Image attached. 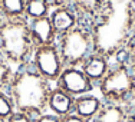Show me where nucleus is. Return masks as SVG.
Returning a JSON list of instances; mask_svg holds the SVG:
<instances>
[{"label": "nucleus", "mask_w": 135, "mask_h": 122, "mask_svg": "<svg viewBox=\"0 0 135 122\" xmlns=\"http://www.w3.org/2000/svg\"><path fill=\"white\" fill-rule=\"evenodd\" d=\"M50 91V82L36 72L29 62L16 70L7 94L13 101L16 111L25 112L36 119L42 114L47 112Z\"/></svg>", "instance_id": "2"}, {"label": "nucleus", "mask_w": 135, "mask_h": 122, "mask_svg": "<svg viewBox=\"0 0 135 122\" xmlns=\"http://www.w3.org/2000/svg\"><path fill=\"white\" fill-rule=\"evenodd\" d=\"M49 19L52 22V26L56 32L57 37L79 26V14L72 6L53 7L49 13Z\"/></svg>", "instance_id": "8"}, {"label": "nucleus", "mask_w": 135, "mask_h": 122, "mask_svg": "<svg viewBox=\"0 0 135 122\" xmlns=\"http://www.w3.org/2000/svg\"><path fill=\"white\" fill-rule=\"evenodd\" d=\"M132 30H135V4L132 9Z\"/></svg>", "instance_id": "23"}, {"label": "nucleus", "mask_w": 135, "mask_h": 122, "mask_svg": "<svg viewBox=\"0 0 135 122\" xmlns=\"http://www.w3.org/2000/svg\"><path fill=\"white\" fill-rule=\"evenodd\" d=\"M16 112V106L7 92H0V119L7 121Z\"/></svg>", "instance_id": "18"}, {"label": "nucleus", "mask_w": 135, "mask_h": 122, "mask_svg": "<svg viewBox=\"0 0 135 122\" xmlns=\"http://www.w3.org/2000/svg\"><path fill=\"white\" fill-rule=\"evenodd\" d=\"M73 105H75V96H72L57 86L52 88L49 99H47V111L49 112L62 118L68 114H72Z\"/></svg>", "instance_id": "11"}, {"label": "nucleus", "mask_w": 135, "mask_h": 122, "mask_svg": "<svg viewBox=\"0 0 135 122\" xmlns=\"http://www.w3.org/2000/svg\"><path fill=\"white\" fill-rule=\"evenodd\" d=\"M102 105H104L102 99L92 94L76 96L75 105H73V114L81 116L86 122H91L96 116V114L101 111Z\"/></svg>", "instance_id": "12"}, {"label": "nucleus", "mask_w": 135, "mask_h": 122, "mask_svg": "<svg viewBox=\"0 0 135 122\" xmlns=\"http://www.w3.org/2000/svg\"><path fill=\"white\" fill-rule=\"evenodd\" d=\"M30 32L36 46H45V45H55L57 42V35L52 26L49 16L35 20H29Z\"/></svg>", "instance_id": "10"}, {"label": "nucleus", "mask_w": 135, "mask_h": 122, "mask_svg": "<svg viewBox=\"0 0 135 122\" xmlns=\"http://www.w3.org/2000/svg\"><path fill=\"white\" fill-rule=\"evenodd\" d=\"M56 45L65 66L81 68L86 57L95 53V39L92 29L81 25L59 36Z\"/></svg>", "instance_id": "4"}, {"label": "nucleus", "mask_w": 135, "mask_h": 122, "mask_svg": "<svg viewBox=\"0 0 135 122\" xmlns=\"http://www.w3.org/2000/svg\"><path fill=\"white\" fill-rule=\"evenodd\" d=\"M35 49L36 43L26 17L4 19L0 23V52L16 69L30 62Z\"/></svg>", "instance_id": "3"}, {"label": "nucleus", "mask_w": 135, "mask_h": 122, "mask_svg": "<svg viewBox=\"0 0 135 122\" xmlns=\"http://www.w3.org/2000/svg\"><path fill=\"white\" fill-rule=\"evenodd\" d=\"M52 10V4L49 0H26V9H25V17L27 20L46 17Z\"/></svg>", "instance_id": "14"}, {"label": "nucleus", "mask_w": 135, "mask_h": 122, "mask_svg": "<svg viewBox=\"0 0 135 122\" xmlns=\"http://www.w3.org/2000/svg\"><path fill=\"white\" fill-rule=\"evenodd\" d=\"M135 0H107L102 7L99 22L92 27L95 52L104 56L119 53L127 45L132 30V9Z\"/></svg>", "instance_id": "1"}, {"label": "nucleus", "mask_w": 135, "mask_h": 122, "mask_svg": "<svg viewBox=\"0 0 135 122\" xmlns=\"http://www.w3.org/2000/svg\"><path fill=\"white\" fill-rule=\"evenodd\" d=\"M109 68H111V65H109L108 57L96 52L92 53L91 56H88L85 59V62L81 65V69L83 70V73L88 76V79L94 85L99 83L105 78Z\"/></svg>", "instance_id": "9"}, {"label": "nucleus", "mask_w": 135, "mask_h": 122, "mask_svg": "<svg viewBox=\"0 0 135 122\" xmlns=\"http://www.w3.org/2000/svg\"><path fill=\"white\" fill-rule=\"evenodd\" d=\"M30 65L49 82H56L65 68L56 43L36 46L33 55H32Z\"/></svg>", "instance_id": "6"}, {"label": "nucleus", "mask_w": 135, "mask_h": 122, "mask_svg": "<svg viewBox=\"0 0 135 122\" xmlns=\"http://www.w3.org/2000/svg\"><path fill=\"white\" fill-rule=\"evenodd\" d=\"M91 122H129V119L124 105L105 102Z\"/></svg>", "instance_id": "13"}, {"label": "nucleus", "mask_w": 135, "mask_h": 122, "mask_svg": "<svg viewBox=\"0 0 135 122\" xmlns=\"http://www.w3.org/2000/svg\"><path fill=\"white\" fill-rule=\"evenodd\" d=\"M99 91L105 102L124 105L135 94V70L127 63L111 66L99 82Z\"/></svg>", "instance_id": "5"}, {"label": "nucleus", "mask_w": 135, "mask_h": 122, "mask_svg": "<svg viewBox=\"0 0 135 122\" xmlns=\"http://www.w3.org/2000/svg\"><path fill=\"white\" fill-rule=\"evenodd\" d=\"M60 122H86L85 119H82L81 116H78L76 114H68L65 115V116H62L60 118Z\"/></svg>", "instance_id": "21"}, {"label": "nucleus", "mask_w": 135, "mask_h": 122, "mask_svg": "<svg viewBox=\"0 0 135 122\" xmlns=\"http://www.w3.org/2000/svg\"><path fill=\"white\" fill-rule=\"evenodd\" d=\"M56 86L63 89L65 92L72 96H81L91 94L94 91V83L88 79V76L83 73L81 68L73 66H65L60 73V76L56 81Z\"/></svg>", "instance_id": "7"}, {"label": "nucleus", "mask_w": 135, "mask_h": 122, "mask_svg": "<svg viewBox=\"0 0 135 122\" xmlns=\"http://www.w3.org/2000/svg\"><path fill=\"white\" fill-rule=\"evenodd\" d=\"M16 69L7 59L2 55L0 52V92H7L9 86L12 83V79H13Z\"/></svg>", "instance_id": "17"}, {"label": "nucleus", "mask_w": 135, "mask_h": 122, "mask_svg": "<svg viewBox=\"0 0 135 122\" xmlns=\"http://www.w3.org/2000/svg\"><path fill=\"white\" fill-rule=\"evenodd\" d=\"M35 122H60V116L52 114V112H45L40 116H37Z\"/></svg>", "instance_id": "20"}, {"label": "nucleus", "mask_w": 135, "mask_h": 122, "mask_svg": "<svg viewBox=\"0 0 135 122\" xmlns=\"http://www.w3.org/2000/svg\"><path fill=\"white\" fill-rule=\"evenodd\" d=\"M105 2L107 0H73L72 7L81 16L96 17L105 6Z\"/></svg>", "instance_id": "15"}, {"label": "nucleus", "mask_w": 135, "mask_h": 122, "mask_svg": "<svg viewBox=\"0 0 135 122\" xmlns=\"http://www.w3.org/2000/svg\"><path fill=\"white\" fill-rule=\"evenodd\" d=\"M52 7H65V6H72L73 0H49Z\"/></svg>", "instance_id": "22"}, {"label": "nucleus", "mask_w": 135, "mask_h": 122, "mask_svg": "<svg viewBox=\"0 0 135 122\" xmlns=\"http://www.w3.org/2000/svg\"><path fill=\"white\" fill-rule=\"evenodd\" d=\"M0 122H4V121H2V119H0Z\"/></svg>", "instance_id": "25"}, {"label": "nucleus", "mask_w": 135, "mask_h": 122, "mask_svg": "<svg viewBox=\"0 0 135 122\" xmlns=\"http://www.w3.org/2000/svg\"><path fill=\"white\" fill-rule=\"evenodd\" d=\"M6 122H35V119L30 116V115L25 114V112H19L16 111L10 118H9Z\"/></svg>", "instance_id": "19"}, {"label": "nucleus", "mask_w": 135, "mask_h": 122, "mask_svg": "<svg viewBox=\"0 0 135 122\" xmlns=\"http://www.w3.org/2000/svg\"><path fill=\"white\" fill-rule=\"evenodd\" d=\"M4 20V16H3V12H2V2H0V23Z\"/></svg>", "instance_id": "24"}, {"label": "nucleus", "mask_w": 135, "mask_h": 122, "mask_svg": "<svg viewBox=\"0 0 135 122\" xmlns=\"http://www.w3.org/2000/svg\"><path fill=\"white\" fill-rule=\"evenodd\" d=\"M4 19H22L25 17L26 0H0Z\"/></svg>", "instance_id": "16"}]
</instances>
